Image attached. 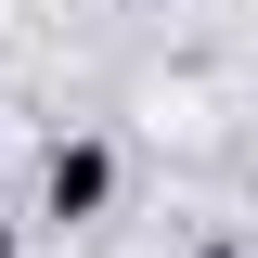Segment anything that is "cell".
I'll return each instance as SVG.
<instances>
[{
  "label": "cell",
  "instance_id": "7a4b0ae2",
  "mask_svg": "<svg viewBox=\"0 0 258 258\" xmlns=\"http://www.w3.org/2000/svg\"><path fill=\"white\" fill-rule=\"evenodd\" d=\"M194 258H245V245H194Z\"/></svg>",
  "mask_w": 258,
  "mask_h": 258
},
{
  "label": "cell",
  "instance_id": "6da1fadb",
  "mask_svg": "<svg viewBox=\"0 0 258 258\" xmlns=\"http://www.w3.org/2000/svg\"><path fill=\"white\" fill-rule=\"evenodd\" d=\"M39 207H52V220H103V207H116V142H52Z\"/></svg>",
  "mask_w": 258,
  "mask_h": 258
}]
</instances>
